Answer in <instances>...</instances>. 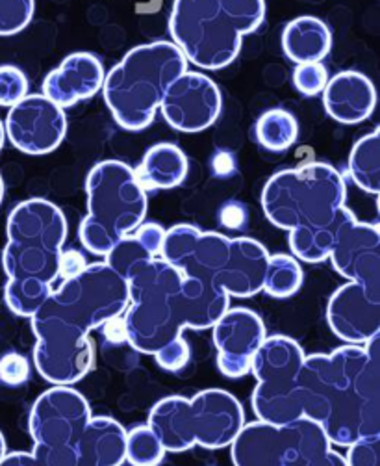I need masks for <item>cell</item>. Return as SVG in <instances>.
<instances>
[{
  "instance_id": "f1b7e54d",
  "label": "cell",
  "mask_w": 380,
  "mask_h": 466,
  "mask_svg": "<svg viewBox=\"0 0 380 466\" xmlns=\"http://www.w3.org/2000/svg\"><path fill=\"white\" fill-rule=\"evenodd\" d=\"M284 466H347L344 455L332 450L326 437H319L301 448Z\"/></svg>"
},
{
  "instance_id": "44dd1931",
  "label": "cell",
  "mask_w": 380,
  "mask_h": 466,
  "mask_svg": "<svg viewBox=\"0 0 380 466\" xmlns=\"http://www.w3.org/2000/svg\"><path fill=\"white\" fill-rule=\"evenodd\" d=\"M323 105L332 119L344 125H356L371 117L376 106V91L364 73L342 71L326 82Z\"/></svg>"
},
{
  "instance_id": "cb8c5ba5",
  "label": "cell",
  "mask_w": 380,
  "mask_h": 466,
  "mask_svg": "<svg viewBox=\"0 0 380 466\" xmlns=\"http://www.w3.org/2000/svg\"><path fill=\"white\" fill-rule=\"evenodd\" d=\"M165 228L158 223H141L106 255V264L123 279L144 262L160 257Z\"/></svg>"
},
{
  "instance_id": "d590c367",
  "label": "cell",
  "mask_w": 380,
  "mask_h": 466,
  "mask_svg": "<svg viewBox=\"0 0 380 466\" xmlns=\"http://www.w3.org/2000/svg\"><path fill=\"white\" fill-rule=\"evenodd\" d=\"M85 266H87L85 257L80 251H76V249L64 251L62 258H60V277L71 279V277L78 275L80 271H84Z\"/></svg>"
},
{
  "instance_id": "4316f807",
  "label": "cell",
  "mask_w": 380,
  "mask_h": 466,
  "mask_svg": "<svg viewBox=\"0 0 380 466\" xmlns=\"http://www.w3.org/2000/svg\"><path fill=\"white\" fill-rule=\"evenodd\" d=\"M303 268L297 258L290 255H273L269 257V266L265 273L264 290L271 298H290L299 292L303 287Z\"/></svg>"
},
{
  "instance_id": "f35d334b",
  "label": "cell",
  "mask_w": 380,
  "mask_h": 466,
  "mask_svg": "<svg viewBox=\"0 0 380 466\" xmlns=\"http://www.w3.org/2000/svg\"><path fill=\"white\" fill-rule=\"evenodd\" d=\"M8 453V448H6V439L3 435V431H0V461H3V457Z\"/></svg>"
},
{
  "instance_id": "9a60e30c",
  "label": "cell",
  "mask_w": 380,
  "mask_h": 466,
  "mask_svg": "<svg viewBox=\"0 0 380 466\" xmlns=\"http://www.w3.org/2000/svg\"><path fill=\"white\" fill-rule=\"evenodd\" d=\"M5 134L10 144L25 155H49L64 142L67 116L64 108L45 96H26L10 108Z\"/></svg>"
},
{
  "instance_id": "6da1fadb",
  "label": "cell",
  "mask_w": 380,
  "mask_h": 466,
  "mask_svg": "<svg viewBox=\"0 0 380 466\" xmlns=\"http://www.w3.org/2000/svg\"><path fill=\"white\" fill-rule=\"evenodd\" d=\"M380 335L365 346H342L305 357L299 371L303 418L317 424L330 444L349 446L380 435Z\"/></svg>"
},
{
  "instance_id": "ac0fdd59",
  "label": "cell",
  "mask_w": 380,
  "mask_h": 466,
  "mask_svg": "<svg viewBox=\"0 0 380 466\" xmlns=\"http://www.w3.org/2000/svg\"><path fill=\"white\" fill-rule=\"evenodd\" d=\"M328 260L335 269L369 289H380V228L351 214L340 227Z\"/></svg>"
},
{
  "instance_id": "4dcf8cb0",
  "label": "cell",
  "mask_w": 380,
  "mask_h": 466,
  "mask_svg": "<svg viewBox=\"0 0 380 466\" xmlns=\"http://www.w3.org/2000/svg\"><path fill=\"white\" fill-rule=\"evenodd\" d=\"M28 96V78L15 66H0V106L12 108Z\"/></svg>"
},
{
  "instance_id": "e0dca14e",
  "label": "cell",
  "mask_w": 380,
  "mask_h": 466,
  "mask_svg": "<svg viewBox=\"0 0 380 466\" xmlns=\"http://www.w3.org/2000/svg\"><path fill=\"white\" fill-rule=\"evenodd\" d=\"M212 329L221 374L230 380L251 374L253 359L267 337L262 318L251 309L234 307L214 323Z\"/></svg>"
},
{
  "instance_id": "30bf717a",
  "label": "cell",
  "mask_w": 380,
  "mask_h": 466,
  "mask_svg": "<svg viewBox=\"0 0 380 466\" xmlns=\"http://www.w3.org/2000/svg\"><path fill=\"white\" fill-rule=\"evenodd\" d=\"M306 353L290 337H265L256 351L251 374L256 378L251 405L260 422L288 426L303 418L299 371Z\"/></svg>"
},
{
  "instance_id": "3957f363",
  "label": "cell",
  "mask_w": 380,
  "mask_h": 466,
  "mask_svg": "<svg viewBox=\"0 0 380 466\" xmlns=\"http://www.w3.org/2000/svg\"><path fill=\"white\" fill-rule=\"evenodd\" d=\"M6 237L5 301L14 314L32 318L53 294L60 277L67 240L65 214L46 199H26L10 212Z\"/></svg>"
},
{
  "instance_id": "f546056e",
  "label": "cell",
  "mask_w": 380,
  "mask_h": 466,
  "mask_svg": "<svg viewBox=\"0 0 380 466\" xmlns=\"http://www.w3.org/2000/svg\"><path fill=\"white\" fill-rule=\"evenodd\" d=\"M35 10V0H0V35L23 32Z\"/></svg>"
},
{
  "instance_id": "277c9868",
  "label": "cell",
  "mask_w": 380,
  "mask_h": 466,
  "mask_svg": "<svg viewBox=\"0 0 380 466\" xmlns=\"http://www.w3.org/2000/svg\"><path fill=\"white\" fill-rule=\"evenodd\" d=\"M160 257L184 277L230 298H253L264 290L271 255L253 238H228L180 223L165 230Z\"/></svg>"
},
{
  "instance_id": "7a4b0ae2",
  "label": "cell",
  "mask_w": 380,
  "mask_h": 466,
  "mask_svg": "<svg viewBox=\"0 0 380 466\" xmlns=\"http://www.w3.org/2000/svg\"><path fill=\"white\" fill-rule=\"evenodd\" d=\"M345 203L344 175L323 162L282 169L262 190L265 218L290 232L292 253L308 264L328 260L340 227L353 214Z\"/></svg>"
},
{
  "instance_id": "ffe728a7",
  "label": "cell",
  "mask_w": 380,
  "mask_h": 466,
  "mask_svg": "<svg viewBox=\"0 0 380 466\" xmlns=\"http://www.w3.org/2000/svg\"><path fill=\"white\" fill-rule=\"evenodd\" d=\"M105 76V67L97 56L75 53L45 76L43 96L60 108H69L97 96Z\"/></svg>"
},
{
  "instance_id": "52a82bcc",
  "label": "cell",
  "mask_w": 380,
  "mask_h": 466,
  "mask_svg": "<svg viewBox=\"0 0 380 466\" xmlns=\"http://www.w3.org/2000/svg\"><path fill=\"white\" fill-rule=\"evenodd\" d=\"M128 307L123 312L126 342L139 353L155 355L187 329L184 275L162 257L126 275Z\"/></svg>"
},
{
  "instance_id": "83f0119b",
  "label": "cell",
  "mask_w": 380,
  "mask_h": 466,
  "mask_svg": "<svg viewBox=\"0 0 380 466\" xmlns=\"http://www.w3.org/2000/svg\"><path fill=\"white\" fill-rule=\"evenodd\" d=\"M164 455L165 450L149 426H137L126 431L125 461L132 466H158Z\"/></svg>"
},
{
  "instance_id": "d4e9b609",
  "label": "cell",
  "mask_w": 380,
  "mask_h": 466,
  "mask_svg": "<svg viewBox=\"0 0 380 466\" xmlns=\"http://www.w3.org/2000/svg\"><path fill=\"white\" fill-rule=\"evenodd\" d=\"M349 175L360 190L371 196L380 192V130L365 134L355 144L349 157Z\"/></svg>"
},
{
  "instance_id": "5bb4252c",
  "label": "cell",
  "mask_w": 380,
  "mask_h": 466,
  "mask_svg": "<svg viewBox=\"0 0 380 466\" xmlns=\"http://www.w3.org/2000/svg\"><path fill=\"white\" fill-rule=\"evenodd\" d=\"M89 420L87 400L71 387L55 385L34 401L28 431L34 446L76 448Z\"/></svg>"
},
{
  "instance_id": "d6a6232c",
  "label": "cell",
  "mask_w": 380,
  "mask_h": 466,
  "mask_svg": "<svg viewBox=\"0 0 380 466\" xmlns=\"http://www.w3.org/2000/svg\"><path fill=\"white\" fill-rule=\"evenodd\" d=\"M344 459L347 466H380V435L364 437L349 444Z\"/></svg>"
},
{
  "instance_id": "8d00e7d4",
  "label": "cell",
  "mask_w": 380,
  "mask_h": 466,
  "mask_svg": "<svg viewBox=\"0 0 380 466\" xmlns=\"http://www.w3.org/2000/svg\"><path fill=\"white\" fill-rule=\"evenodd\" d=\"M103 335L105 339H108L110 342H126V331H125V321H123V314L121 316H115L112 319H108L105 325H103Z\"/></svg>"
},
{
  "instance_id": "e575fe53",
  "label": "cell",
  "mask_w": 380,
  "mask_h": 466,
  "mask_svg": "<svg viewBox=\"0 0 380 466\" xmlns=\"http://www.w3.org/2000/svg\"><path fill=\"white\" fill-rule=\"evenodd\" d=\"M189 357H192V351H189V344L182 335L155 353L158 366L167 371H180L187 366Z\"/></svg>"
},
{
  "instance_id": "7402d4cb",
  "label": "cell",
  "mask_w": 380,
  "mask_h": 466,
  "mask_svg": "<svg viewBox=\"0 0 380 466\" xmlns=\"http://www.w3.org/2000/svg\"><path fill=\"white\" fill-rule=\"evenodd\" d=\"M189 171L184 151L173 144L153 146L137 169H134L144 190H171L180 186Z\"/></svg>"
},
{
  "instance_id": "8992f818",
  "label": "cell",
  "mask_w": 380,
  "mask_h": 466,
  "mask_svg": "<svg viewBox=\"0 0 380 466\" xmlns=\"http://www.w3.org/2000/svg\"><path fill=\"white\" fill-rule=\"evenodd\" d=\"M185 71L187 60L173 41L134 46L103 82V97L115 123L130 132L151 127L165 91Z\"/></svg>"
},
{
  "instance_id": "8fae6325",
  "label": "cell",
  "mask_w": 380,
  "mask_h": 466,
  "mask_svg": "<svg viewBox=\"0 0 380 466\" xmlns=\"http://www.w3.org/2000/svg\"><path fill=\"white\" fill-rule=\"evenodd\" d=\"M128 307V285L106 262L87 264L84 271L53 290L37 309L49 312L84 333H91L121 316Z\"/></svg>"
},
{
  "instance_id": "836d02e7",
  "label": "cell",
  "mask_w": 380,
  "mask_h": 466,
  "mask_svg": "<svg viewBox=\"0 0 380 466\" xmlns=\"http://www.w3.org/2000/svg\"><path fill=\"white\" fill-rule=\"evenodd\" d=\"M30 378L28 359L21 353H6L0 359V381L8 387H21Z\"/></svg>"
},
{
  "instance_id": "2e32d148",
  "label": "cell",
  "mask_w": 380,
  "mask_h": 466,
  "mask_svg": "<svg viewBox=\"0 0 380 466\" xmlns=\"http://www.w3.org/2000/svg\"><path fill=\"white\" fill-rule=\"evenodd\" d=\"M221 106L217 84L203 73L185 71L165 91L160 112L175 130L195 134L217 121Z\"/></svg>"
},
{
  "instance_id": "603a6c76",
  "label": "cell",
  "mask_w": 380,
  "mask_h": 466,
  "mask_svg": "<svg viewBox=\"0 0 380 466\" xmlns=\"http://www.w3.org/2000/svg\"><path fill=\"white\" fill-rule=\"evenodd\" d=\"M332 46L328 26L312 15H303L288 23L282 32V49L292 62L314 64L321 62Z\"/></svg>"
},
{
  "instance_id": "ba28073f",
  "label": "cell",
  "mask_w": 380,
  "mask_h": 466,
  "mask_svg": "<svg viewBox=\"0 0 380 466\" xmlns=\"http://www.w3.org/2000/svg\"><path fill=\"white\" fill-rule=\"evenodd\" d=\"M245 424L242 403L226 390L208 389L194 398L169 396L153 405L147 426L165 451L182 453L195 446H230Z\"/></svg>"
},
{
  "instance_id": "484cf974",
  "label": "cell",
  "mask_w": 380,
  "mask_h": 466,
  "mask_svg": "<svg viewBox=\"0 0 380 466\" xmlns=\"http://www.w3.org/2000/svg\"><path fill=\"white\" fill-rule=\"evenodd\" d=\"M258 144L273 153L290 149L299 136L297 119L282 108H273L264 112L255 127Z\"/></svg>"
},
{
  "instance_id": "1f68e13d",
  "label": "cell",
  "mask_w": 380,
  "mask_h": 466,
  "mask_svg": "<svg viewBox=\"0 0 380 466\" xmlns=\"http://www.w3.org/2000/svg\"><path fill=\"white\" fill-rule=\"evenodd\" d=\"M328 82V71L321 62L299 64L294 71V84L306 97L319 96Z\"/></svg>"
},
{
  "instance_id": "74e56055",
  "label": "cell",
  "mask_w": 380,
  "mask_h": 466,
  "mask_svg": "<svg viewBox=\"0 0 380 466\" xmlns=\"http://www.w3.org/2000/svg\"><path fill=\"white\" fill-rule=\"evenodd\" d=\"M0 466H39L35 457L26 451H12L6 453L0 461Z\"/></svg>"
},
{
  "instance_id": "5b68a950",
  "label": "cell",
  "mask_w": 380,
  "mask_h": 466,
  "mask_svg": "<svg viewBox=\"0 0 380 466\" xmlns=\"http://www.w3.org/2000/svg\"><path fill=\"white\" fill-rule=\"evenodd\" d=\"M265 19V0H175L169 32L184 58L205 71L228 67L244 35Z\"/></svg>"
},
{
  "instance_id": "7c38bea8",
  "label": "cell",
  "mask_w": 380,
  "mask_h": 466,
  "mask_svg": "<svg viewBox=\"0 0 380 466\" xmlns=\"http://www.w3.org/2000/svg\"><path fill=\"white\" fill-rule=\"evenodd\" d=\"M30 321L35 335L34 364L39 376L46 383L62 387L82 381L95 362L89 335L45 310H35Z\"/></svg>"
},
{
  "instance_id": "60d3db41",
  "label": "cell",
  "mask_w": 380,
  "mask_h": 466,
  "mask_svg": "<svg viewBox=\"0 0 380 466\" xmlns=\"http://www.w3.org/2000/svg\"><path fill=\"white\" fill-rule=\"evenodd\" d=\"M3 199H5V180L0 177V203H3Z\"/></svg>"
},
{
  "instance_id": "9c48e42d",
  "label": "cell",
  "mask_w": 380,
  "mask_h": 466,
  "mask_svg": "<svg viewBox=\"0 0 380 466\" xmlns=\"http://www.w3.org/2000/svg\"><path fill=\"white\" fill-rule=\"evenodd\" d=\"M85 194L87 216L80 223L78 238L89 253L106 257L144 223L147 192L128 164L105 160L89 171Z\"/></svg>"
},
{
  "instance_id": "ab89813d",
  "label": "cell",
  "mask_w": 380,
  "mask_h": 466,
  "mask_svg": "<svg viewBox=\"0 0 380 466\" xmlns=\"http://www.w3.org/2000/svg\"><path fill=\"white\" fill-rule=\"evenodd\" d=\"M5 142H6V134H5V123L0 121V151H3V147H5Z\"/></svg>"
},
{
  "instance_id": "4fadbf2b",
  "label": "cell",
  "mask_w": 380,
  "mask_h": 466,
  "mask_svg": "<svg viewBox=\"0 0 380 466\" xmlns=\"http://www.w3.org/2000/svg\"><path fill=\"white\" fill-rule=\"evenodd\" d=\"M326 437L323 430L308 418L288 426L267 422L244 424L230 444L234 466H284L301 448L312 441Z\"/></svg>"
},
{
  "instance_id": "d6986e66",
  "label": "cell",
  "mask_w": 380,
  "mask_h": 466,
  "mask_svg": "<svg viewBox=\"0 0 380 466\" xmlns=\"http://www.w3.org/2000/svg\"><path fill=\"white\" fill-rule=\"evenodd\" d=\"M326 321L340 340L367 344L380 335V289L351 281L340 287L328 299Z\"/></svg>"
}]
</instances>
